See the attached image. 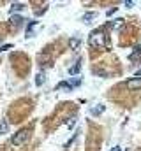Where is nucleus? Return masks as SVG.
<instances>
[{
	"label": "nucleus",
	"mask_w": 141,
	"mask_h": 151,
	"mask_svg": "<svg viewBox=\"0 0 141 151\" xmlns=\"http://www.w3.org/2000/svg\"><path fill=\"white\" fill-rule=\"evenodd\" d=\"M79 70H81V60H78L72 67L69 69V74L70 76H76V74H79Z\"/></svg>",
	"instance_id": "obj_7"
},
{
	"label": "nucleus",
	"mask_w": 141,
	"mask_h": 151,
	"mask_svg": "<svg viewBox=\"0 0 141 151\" xmlns=\"http://www.w3.org/2000/svg\"><path fill=\"white\" fill-rule=\"evenodd\" d=\"M9 21H11V25H12V27H16V28H18V27H20V25L23 23V19H21V16H18V14H12Z\"/></svg>",
	"instance_id": "obj_6"
},
{
	"label": "nucleus",
	"mask_w": 141,
	"mask_h": 151,
	"mask_svg": "<svg viewBox=\"0 0 141 151\" xmlns=\"http://www.w3.org/2000/svg\"><path fill=\"white\" fill-rule=\"evenodd\" d=\"M9 49H12L11 44H4V46H0V51H9Z\"/></svg>",
	"instance_id": "obj_16"
},
{
	"label": "nucleus",
	"mask_w": 141,
	"mask_h": 151,
	"mask_svg": "<svg viewBox=\"0 0 141 151\" xmlns=\"http://www.w3.org/2000/svg\"><path fill=\"white\" fill-rule=\"evenodd\" d=\"M69 47L70 49H78V47H79V39L78 37H72L69 40Z\"/></svg>",
	"instance_id": "obj_14"
},
{
	"label": "nucleus",
	"mask_w": 141,
	"mask_h": 151,
	"mask_svg": "<svg viewBox=\"0 0 141 151\" xmlns=\"http://www.w3.org/2000/svg\"><path fill=\"white\" fill-rule=\"evenodd\" d=\"M23 7H25V5H23L21 2H16V4H12V5H11V12H12V14H14V12H20Z\"/></svg>",
	"instance_id": "obj_11"
},
{
	"label": "nucleus",
	"mask_w": 141,
	"mask_h": 151,
	"mask_svg": "<svg viewBox=\"0 0 141 151\" xmlns=\"http://www.w3.org/2000/svg\"><path fill=\"white\" fill-rule=\"evenodd\" d=\"M115 12H116V7H113V9H109V11H108V12H106V14H108V16H113V14H115Z\"/></svg>",
	"instance_id": "obj_20"
},
{
	"label": "nucleus",
	"mask_w": 141,
	"mask_h": 151,
	"mask_svg": "<svg viewBox=\"0 0 141 151\" xmlns=\"http://www.w3.org/2000/svg\"><path fill=\"white\" fill-rule=\"evenodd\" d=\"M44 81H46V76H44V72H39V74L35 76V84H37V86L44 84Z\"/></svg>",
	"instance_id": "obj_10"
},
{
	"label": "nucleus",
	"mask_w": 141,
	"mask_h": 151,
	"mask_svg": "<svg viewBox=\"0 0 141 151\" xmlns=\"http://www.w3.org/2000/svg\"><path fill=\"white\" fill-rule=\"evenodd\" d=\"M88 44L92 46V47H108L109 46V42H108V35H106L102 30H94L92 34H90V37H88Z\"/></svg>",
	"instance_id": "obj_1"
},
{
	"label": "nucleus",
	"mask_w": 141,
	"mask_h": 151,
	"mask_svg": "<svg viewBox=\"0 0 141 151\" xmlns=\"http://www.w3.org/2000/svg\"><path fill=\"white\" fill-rule=\"evenodd\" d=\"M104 106H102V104H95V106H94V107H92V109H90V113L94 114V116H99V114H102L104 113Z\"/></svg>",
	"instance_id": "obj_5"
},
{
	"label": "nucleus",
	"mask_w": 141,
	"mask_h": 151,
	"mask_svg": "<svg viewBox=\"0 0 141 151\" xmlns=\"http://www.w3.org/2000/svg\"><path fill=\"white\" fill-rule=\"evenodd\" d=\"M124 5H125V7H129V9H131V7H132V5H134V2H132V0H125V2H124Z\"/></svg>",
	"instance_id": "obj_18"
},
{
	"label": "nucleus",
	"mask_w": 141,
	"mask_h": 151,
	"mask_svg": "<svg viewBox=\"0 0 141 151\" xmlns=\"http://www.w3.org/2000/svg\"><path fill=\"white\" fill-rule=\"evenodd\" d=\"M127 88H129V90H140L141 88V79L140 77L129 79V81H127Z\"/></svg>",
	"instance_id": "obj_3"
},
{
	"label": "nucleus",
	"mask_w": 141,
	"mask_h": 151,
	"mask_svg": "<svg viewBox=\"0 0 141 151\" xmlns=\"http://www.w3.org/2000/svg\"><path fill=\"white\" fill-rule=\"evenodd\" d=\"M122 25H124V19H122V18H116V19H113V21L109 23V27H111L113 30H118V28H122Z\"/></svg>",
	"instance_id": "obj_8"
},
{
	"label": "nucleus",
	"mask_w": 141,
	"mask_h": 151,
	"mask_svg": "<svg viewBox=\"0 0 141 151\" xmlns=\"http://www.w3.org/2000/svg\"><path fill=\"white\" fill-rule=\"evenodd\" d=\"M109 151H124V148H120V146H115V148H111Z\"/></svg>",
	"instance_id": "obj_21"
},
{
	"label": "nucleus",
	"mask_w": 141,
	"mask_h": 151,
	"mask_svg": "<svg viewBox=\"0 0 141 151\" xmlns=\"http://www.w3.org/2000/svg\"><path fill=\"white\" fill-rule=\"evenodd\" d=\"M27 139H28V130H27V128H21V130H18V132L11 137V144H12V146H21V144L27 142Z\"/></svg>",
	"instance_id": "obj_2"
},
{
	"label": "nucleus",
	"mask_w": 141,
	"mask_h": 151,
	"mask_svg": "<svg viewBox=\"0 0 141 151\" xmlns=\"http://www.w3.org/2000/svg\"><path fill=\"white\" fill-rule=\"evenodd\" d=\"M9 132V121L5 119V118H2L0 119V135H4V134H7Z\"/></svg>",
	"instance_id": "obj_4"
},
{
	"label": "nucleus",
	"mask_w": 141,
	"mask_h": 151,
	"mask_svg": "<svg viewBox=\"0 0 141 151\" xmlns=\"http://www.w3.org/2000/svg\"><path fill=\"white\" fill-rule=\"evenodd\" d=\"M74 125H76V118H70V121H67V127H69V128H72Z\"/></svg>",
	"instance_id": "obj_17"
},
{
	"label": "nucleus",
	"mask_w": 141,
	"mask_h": 151,
	"mask_svg": "<svg viewBox=\"0 0 141 151\" xmlns=\"http://www.w3.org/2000/svg\"><path fill=\"white\" fill-rule=\"evenodd\" d=\"M136 77H140V79H141V69H140V70H136Z\"/></svg>",
	"instance_id": "obj_22"
},
{
	"label": "nucleus",
	"mask_w": 141,
	"mask_h": 151,
	"mask_svg": "<svg viewBox=\"0 0 141 151\" xmlns=\"http://www.w3.org/2000/svg\"><path fill=\"white\" fill-rule=\"evenodd\" d=\"M95 16H97L95 12H86V14L83 16V21H85V23H90V21H92V19L95 18Z\"/></svg>",
	"instance_id": "obj_15"
},
{
	"label": "nucleus",
	"mask_w": 141,
	"mask_h": 151,
	"mask_svg": "<svg viewBox=\"0 0 141 151\" xmlns=\"http://www.w3.org/2000/svg\"><path fill=\"white\" fill-rule=\"evenodd\" d=\"M57 90H72V86H70V83H65V81H62V83H58L57 84Z\"/></svg>",
	"instance_id": "obj_12"
},
{
	"label": "nucleus",
	"mask_w": 141,
	"mask_h": 151,
	"mask_svg": "<svg viewBox=\"0 0 141 151\" xmlns=\"http://www.w3.org/2000/svg\"><path fill=\"white\" fill-rule=\"evenodd\" d=\"M79 83H81V79H79V77H78V79H72V81H70V86H78Z\"/></svg>",
	"instance_id": "obj_19"
},
{
	"label": "nucleus",
	"mask_w": 141,
	"mask_h": 151,
	"mask_svg": "<svg viewBox=\"0 0 141 151\" xmlns=\"http://www.w3.org/2000/svg\"><path fill=\"white\" fill-rule=\"evenodd\" d=\"M140 55H141V46H136V47H134V51L129 55V58H131V60H136Z\"/></svg>",
	"instance_id": "obj_13"
},
{
	"label": "nucleus",
	"mask_w": 141,
	"mask_h": 151,
	"mask_svg": "<svg viewBox=\"0 0 141 151\" xmlns=\"http://www.w3.org/2000/svg\"><path fill=\"white\" fill-rule=\"evenodd\" d=\"M37 25V21H30L27 27V37H34V27Z\"/></svg>",
	"instance_id": "obj_9"
}]
</instances>
